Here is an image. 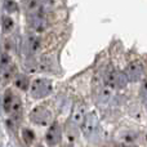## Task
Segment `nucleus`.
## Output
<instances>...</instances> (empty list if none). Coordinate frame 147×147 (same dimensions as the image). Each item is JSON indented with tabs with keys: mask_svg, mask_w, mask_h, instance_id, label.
Instances as JSON below:
<instances>
[{
	"mask_svg": "<svg viewBox=\"0 0 147 147\" xmlns=\"http://www.w3.org/2000/svg\"><path fill=\"white\" fill-rule=\"evenodd\" d=\"M38 147H43V146H38Z\"/></svg>",
	"mask_w": 147,
	"mask_h": 147,
	"instance_id": "obj_17",
	"label": "nucleus"
},
{
	"mask_svg": "<svg viewBox=\"0 0 147 147\" xmlns=\"http://www.w3.org/2000/svg\"><path fill=\"white\" fill-rule=\"evenodd\" d=\"M1 27H3V31H4V32H9V31H12V28L14 27V22H13V20L9 17V16H3Z\"/></svg>",
	"mask_w": 147,
	"mask_h": 147,
	"instance_id": "obj_13",
	"label": "nucleus"
},
{
	"mask_svg": "<svg viewBox=\"0 0 147 147\" xmlns=\"http://www.w3.org/2000/svg\"><path fill=\"white\" fill-rule=\"evenodd\" d=\"M141 99L145 103V106H147V80L143 81L141 86Z\"/></svg>",
	"mask_w": 147,
	"mask_h": 147,
	"instance_id": "obj_16",
	"label": "nucleus"
},
{
	"mask_svg": "<svg viewBox=\"0 0 147 147\" xmlns=\"http://www.w3.org/2000/svg\"><path fill=\"white\" fill-rule=\"evenodd\" d=\"M127 74L123 71H116V70H109L105 76V83L111 89H124L128 85Z\"/></svg>",
	"mask_w": 147,
	"mask_h": 147,
	"instance_id": "obj_1",
	"label": "nucleus"
},
{
	"mask_svg": "<svg viewBox=\"0 0 147 147\" xmlns=\"http://www.w3.org/2000/svg\"><path fill=\"white\" fill-rule=\"evenodd\" d=\"M61 128L57 123H53V124L49 127V129L47 130V134H45V142L49 147H56L61 142Z\"/></svg>",
	"mask_w": 147,
	"mask_h": 147,
	"instance_id": "obj_5",
	"label": "nucleus"
},
{
	"mask_svg": "<svg viewBox=\"0 0 147 147\" xmlns=\"http://www.w3.org/2000/svg\"><path fill=\"white\" fill-rule=\"evenodd\" d=\"M4 8L8 13H14L18 10V5L14 0H5L4 1Z\"/></svg>",
	"mask_w": 147,
	"mask_h": 147,
	"instance_id": "obj_15",
	"label": "nucleus"
},
{
	"mask_svg": "<svg viewBox=\"0 0 147 147\" xmlns=\"http://www.w3.org/2000/svg\"><path fill=\"white\" fill-rule=\"evenodd\" d=\"M22 137H23V141H25L27 145H31V143L35 141V133H34L31 129L26 128V129H23V132H22Z\"/></svg>",
	"mask_w": 147,
	"mask_h": 147,
	"instance_id": "obj_14",
	"label": "nucleus"
},
{
	"mask_svg": "<svg viewBox=\"0 0 147 147\" xmlns=\"http://www.w3.org/2000/svg\"><path fill=\"white\" fill-rule=\"evenodd\" d=\"M84 117H85V106L83 103H80V102H78L72 109L70 123L74 127H81V124L84 121Z\"/></svg>",
	"mask_w": 147,
	"mask_h": 147,
	"instance_id": "obj_7",
	"label": "nucleus"
},
{
	"mask_svg": "<svg viewBox=\"0 0 147 147\" xmlns=\"http://www.w3.org/2000/svg\"><path fill=\"white\" fill-rule=\"evenodd\" d=\"M97 127H98V116L96 112H90V114L85 115L84 121L81 124V132H83L84 137L90 138L96 133Z\"/></svg>",
	"mask_w": 147,
	"mask_h": 147,
	"instance_id": "obj_3",
	"label": "nucleus"
},
{
	"mask_svg": "<svg viewBox=\"0 0 147 147\" xmlns=\"http://www.w3.org/2000/svg\"><path fill=\"white\" fill-rule=\"evenodd\" d=\"M13 83L21 90H28V88H30V79L25 74H17L13 78Z\"/></svg>",
	"mask_w": 147,
	"mask_h": 147,
	"instance_id": "obj_8",
	"label": "nucleus"
},
{
	"mask_svg": "<svg viewBox=\"0 0 147 147\" xmlns=\"http://www.w3.org/2000/svg\"><path fill=\"white\" fill-rule=\"evenodd\" d=\"M31 96L34 98H44V97L49 96L52 92V83L48 79L44 78H39L35 79L31 84Z\"/></svg>",
	"mask_w": 147,
	"mask_h": 147,
	"instance_id": "obj_2",
	"label": "nucleus"
},
{
	"mask_svg": "<svg viewBox=\"0 0 147 147\" xmlns=\"http://www.w3.org/2000/svg\"><path fill=\"white\" fill-rule=\"evenodd\" d=\"M14 71H16V66L13 65H8L4 69H1V74H3V81L4 83H8L10 79L14 78Z\"/></svg>",
	"mask_w": 147,
	"mask_h": 147,
	"instance_id": "obj_12",
	"label": "nucleus"
},
{
	"mask_svg": "<svg viewBox=\"0 0 147 147\" xmlns=\"http://www.w3.org/2000/svg\"><path fill=\"white\" fill-rule=\"evenodd\" d=\"M22 112H23V107H22V102L18 98L17 96H14V99H13V105H12V110H10V114L13 115L14 120L20 121V119L22 117Z\"/></svg>",
	"mask_w": 147,
	"mask_h": 147,
	"instance_id": "obj_9",
	"label": "nucleus"
},
{
	"mask_svg": "<svg viewBox=\"0 0 147 147\" xmlns=\"http://www.w3.org/2000/svg\"><path fill=\"white\" fill-rule=\"evenodd\" d=\"M40 48V40L38 36L30 35L27 39V51L30 54H35Z\"/></svg>",
	"mask_w": 147,
	"mask_h": 147,
	"instance_id": "obj_10",
	"label": "nucleus"
},
{
	"mask_svg": "<svg viewBox=\"0 0 147 147\" xmlns=\"http://www.w3.org/2000/svg\"><path fill=\"white\" fill-rule=\"evenodd\" d=\"M125 74H127L129 81L141 80V78H142V75H143V65H142V62L138 61V59L132 61L127 66V71H125Z\"/></svg>",
	"mask_w": 147,
	"mask_h": 147,
	"instance_id": "obj_6",
	"label": "nucleus"
},
{
	"mask_svg": "<svg viewBox=\"0 0 147 147\" xmlns=\"http://www.w3.org/2000/svg\"><path fill=\"white\" fill-rule=\"evenodd\" d=\"M30 119L32 120V123H35L38 125H48L52 121V114L45 107L38 106L31 111Z\"/></svg>",
	"mask_w": 147,
	"mask_h": 147,
	"instance_id": "obj_4",
	"label": "nucleus"
},
{
	"mask_svg": "<svg viewBox=\"0 0 147 147\" xmlns=\"http://www.w3.org/2000/svg\"><path fill=\"white\" fill-rule=\"evenodd\" d=\"M13 99H14V94L12 93V90H7L3 98V109L7 114H10L12 110V105H13Z\"/></svg>",
	"mask_w": 147,
	"mask_h": 147,
	"instance_id": "obj_11",
	"label": "nucleus"
}]
</instances>
